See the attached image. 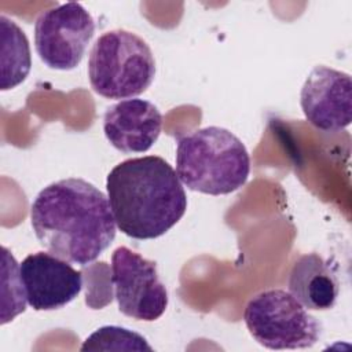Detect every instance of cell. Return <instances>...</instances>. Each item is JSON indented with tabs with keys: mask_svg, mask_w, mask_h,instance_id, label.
Masks as SVG:
<instances>
[{
	"mask_svg": "<svg viewBox=\"0 0 352 352\" xmlns=\"http://www.w3.org/2000/svg\"><path fill=\"white\" fill-rule=\"evenodd\" d=\"M176 173L192 191L226 195L241 188L250 173V157L231 131L206 126L179 139Z\"/></svg>",
	"mask_w": 352,
	"mask_h": 352,
	"instance_id": "cell-3",
	"label": "cell"
},
{
	"mask_svg": "<svg viewBox=\"0 0 352 352\" xmlns=\"http://www.w3.org/2000/svg\"><path fill=\"white\" fill-rule=\"evenodd\" d=\"M95 34L92 15L80 4L69 1L43 11L34 23V47L51 69L72 70L80 65Z\"/></svg>",
	"mask_w": 352,
	"mask_h": 352,
	"instance_id": "cell-6",
	"label": "cell"
},
{
	"mask_svg": "<svg viewBox=\"0 0 352 352\" xmlns=\"http://www.w3.org/2000/svg\"><path fill=\"white\" fill-rule=\"evenodd\" d=\"M162 116L144 99H124L110 106L103 117V132L110 144L122 153H144L158 140Z\"/></svg>",
	"mask_w": 352,
	"mask_h": 352,
	"instance_id": "cell-10",
	"label": "cell"
},
{
	"mask_svg": "<svg viewBox=\"0 0 352 352\" xmlns=\"http://www.w3.org/2000/svg\"><path fill=\"white\" fill-rule=\"evenodd\" d=\"M110 280L124 315L153 322L166 311L168 292L158 276L157 264L129 248L120 246L113 252Z\"/></svg>",
	"mask_w": 352,
	"mask_h": 352,
	"instance_id": "cell-7",
	"label": "cell"
},
{
	"mask_svg": "<svg viewBox=\"0 0 352 352\" xmlns=\"http://www.w3.org/2000/svg\"><path fill=\"white\" fill-rule=\"evenodd\" d=\"M252 337L268 349H301L314 346L320 337V323L290 293L282 289L260 292L243 311Z\"/></svg>",
	"mask_w": 352,
	"mask_h": 352,
	"instance_id": "cell-5",
	"label": "cell"
},
{
	"mask_svg": "<svg viewBox=\"0 0 352 352\" xmlns=\"http://www.w3.org/2000/svg\"><path fill=\"white\" fill-rule=\"evenodd\" d=\"M19 270L28 304L36 311L59 309L82 289L81 272L50 252L26 256Z\"/></svg>",
	"mask_w": 352,
	"mask_h": 352,
	"instance_id": "cell-9",
	"label": "cell"
},
{
	"mask_svg": "<svg viewBox=\"0 0 352 352\" xmlns=\"http://www.w3.org/2000/svg\"><path fill=\"white\" fill-rule=\"evenodd\" d=\"M308 122L323 132L346 128L352 120V80L348 73L319 65L308 74L300 95Z\"/></svg>",
	"mask_w": 352,
	"mask_h": 352,
	"instance_id": "cell-8",
	"label": "cell"
},
{
	"mask_svg": "<svg viewBox=\"0 0 352 352\" xmlns=\"http://www.w3.org/2000/svg\"><path fill=\"white\" fill-rule=\"evenodd\" d=\"M1 252V324H6L26 309L28 300L15 257L6 246Z\"/></svg>",
	"mask_w": 352,
	"mask_h": 352,
	"instance_id": "cell-13",
	"label": "cell"
},
{
	"mask_svg": "<svg viewBox=\"0 0 352 352\" xmlns=\"http://www.w3.org/2000/svg\"><path fill=\"white\" fill-rule=\"evenodd\" d=\"M81 351H153L146 338L129 329L103 326L81 345Z\"/></svg>",
	"mask_w": 352,
	"mask_h": 352,
	"instance_id": "cell-14",
	"label": "cell"
},
{
	"mask_svg": "<svg viewBox=\"0 0 352 352\" xmlns=\"http://www.w3.org/2000/svg\"><path fill=\"white\" fill-rule=\"evenodd\" d=\"M107 199L118 230L135 239H154L184 216L187 197L176 170L158 155L117 164L106 179Z\"/></svg>",
	"mask_w": 352,
	"mask_h": 352,
	"instance_id": "cell-2",
	"label": "cell"
},
{
	"mask_svg": "<svg viewBox=\"0 0 352 352\" xmlns=\"http://www.w3.org/2000/svg\"><path fill=\"white\" fill-rule=\"evenodd\" d=\"M92 89L107 99H128L143 94L155 77V60L148 44L136 33L114 29L95 41L88 59Z\"/></svg>",
	"mask_w": 352,
	"mask_h": 352,
	"instance_id": "cell-4",
	"label": "cell"
},
{
	"mask_svg": "<svg viewBox=\"0 0 352 352\" xmlns=\"http://www.w3.org/2000/svg\"><path fill=\"white\" fill-rule=\"evenodd\" d=\"M30 220L40 245L72 264L92 263L116 238L107 197L80 177L44 187L32 204Z\"/></svg>",
	"mask_w": 352,
	"mask_h": 352,
	"instance_id": "cell-1",
	"label": "cell"
},
{
	"mask_svg": "<svg viewBox=\"0 0 352 352\" xmlns=\"http://www.w3.org/2000/svg\"><path fill=\"white\" fill-rule=\"evenodd\" d=\"M1 28V91L19 85L32 66L30 47L23 30L6 15H0Z\"/></svg>",
	"mask_w": 352,
	"mask_h": 352,
	"instance_id": "cell-12",
	"label": "cell"
},
{
	"mask_svg": "<svg viewBox=\"0 0 352 352\" xmlns=\"http://www.w3.org/2000/svg\"><path fill=\"white\" fill-rule=\"evenodd\" d=\"M289 292L311 311H326L334 307L340 280L333 267L316 253L301 256L289 275Z\"/></svg>",
	"mask_w": 352,
	"mask_h": 352,
	"instance_id": "cell-11",
	"label": "cell"
}]
</instances>
